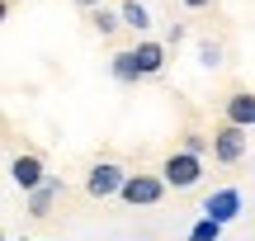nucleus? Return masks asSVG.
Listing matches in <instances>:
<instances>
[{
    "mask_svg": "<svg viewBox=\"0 0 255 241\" xmlns=\"http://www.w3.org/2000/svg\"><path fill=\"white\" fill-rule=\"evenodd\" d=\"M203 175H208V161L199 156V151H170V156L161 161V180L175 189V194H189V189L203 185Z\"/></svg>",
    "mask_w": 255,
    "mask_h": 241,
    "instance_id": "f257e3e1",
    "label": "nucleus"
},
{
    "mask_svg": "<svg viewBox=\"0 0 255 241\" xmlns=\"http://www.w3.org/2000/svg\"><path fill=\"white\" fill-rule=\"evenodd\" d=\"M128 175L132 170L119 166V161H90V170H85V199H95V204H104V199H119Z\"/></svg>",
    "mask_w": 255,
    "mask_h": 241,
    "instance_id": "f03ea898",
    "label": "nucleus"
},
{
    "mask_svg": "<svg viewBox=\"0 0 255 241\" xmlns=\"http://www.w3.org/2000/svg\"><path fill=\"white\" fill-rule=\"evenodd\" d=\"M165 180H161V170H137V175H128V185H123V204L128 208H156L165 199Z\"/></svg>",
    "mask_w": 255,
    "mask_h": 241,
    "instance_id": "7ed1b4c3",
    "label": "nucleus"
},
{
    "mask_svg": "<svg viewBox=\"0 0 255 241\" xmlns=\"http://www.w3.org/2000/svg\"><path fill=\"white\" fill-rule=\"evenodd\" d=\"M246 151H251L246 128H237V123H218V128H213V151L208 156L218 161V166H241Z\"/></svg>",
    "mask_w": 255,
    "mask_h": 241,
    "instance_id": "20e7f679",
    "label": "nucleus"
},
{
    "mask_svg": "<svg viewBox=\"0 0 255 241\" xmlns=\"http://www.w3.org/2000/svg\"><path fill=\"white\" fill-rule=\"evenodd\" d=\"M9 180H14V189L33 194V189H43L52 175H47V166H43V156H38V151H19V156L9 161Z\"/></svg>",
    "mask_w": 255,
    "mask_h": 241,
    "instance_id": "39448f33",
    "label": "nucleus"
},
{
    "mask_svg": "<svg viewBox=\"0 0 255 241\" xmlns=\"http://www.w3.org/2000/svg\"><path fill=\"white\" fill-rule=\"evenodd\" d=\"M203 218H213V223H237L241 218V189H232V185H222V189H213L208 199H203V208H199Z\"/></svg>",
    "mask_w": 255,
    "mask_h": 241,
    "instance_id": "423d86ee",
    "label": "nucleus"
},
{
    "mask_svg": "<svg viewBox=\"0 0 255 241\" xmlns=\"http://www.w3.org/2000/svg\"><path fill=\"white\" fill-rule=\"evenodd\" d=\"M222 123H237V128H255V90H232L222 100Z\"/></svg>",
    "mask_w": 255,
    "mask_h": 241,
    "instance_id": "0eeeda50",
    "label": "nucleus"
},
{
    "mask_svg": "<svg viewBox=\"0 0 255 241\" xmlns=\"http://www.w3.org/2000/svg\"><path fill=\"white\" fill-rule=\"evenodd\" d=\"M132 52H137V66H142V76L151 81V76H161V71H165V52H170V43L137 38V43H132Z\"/></svg>",
    "mask_w": 255,
    "mask_h": 241,
    "instance_id": "6e6552de",
    "label": "nucleus"
},
{
    "mask_svg": "<svg viewBox=\"0 0 255 241\" xmlns=\"http://www.w3.org/2000/svg\"><path fill=\"white\" fill-rule=\"evenodd\" d=\"M62 194H66L62 180H47L43 189L24 194V213H28V218H52V208H57V199H62Z\"/></svg>",
    "mask_w": 255,
    "mask_h": 241,
    "instance_id": "1a4fd4ad",
    "label": "nucleus"
},
{
    "mask_svg": "<svg viewBox=\"0 0 255 241\" xmlns=\"http://www.w3.org/2000/svg\"><path fill=\"white\" fill-rule=\"evenodd\" d=\"M109 76H114L119 85H137V81H146L142 66H137V52H132V47H123V52H114V57H109Z\"/></svg>",
    "mask_w": 255,
    "mask_h": 241,
    "instance_id": "9d476101",
    "label": "nucleus"
},
{
    "mask_svg": "<svg viewBox=\"0 0 255 241\" xmlns=\"http://www.w3.org/2000/svg\"><path fill=\"white\" fill-rule=\"evenodd\" d=\"M119 14H123V28H132V33H146V28H151V9H146L142 0H123Z\"/></svg>",
    "mask_w": 255,
    "mask_h": 241,
    "instance_id": "9b49d317",
    "label": "nucleus"
},
{
    "mask_svg": "<svg viewBox=\"0 0 255 241\" xmlns=\"http://www.w3.org/2000/svg\"><path fill=\"white\" fill-rule=\"evenodd\" d=\"M90 28L100 38H114L123 28V14H119V9H109V5H100V9H90Z\"/></svg>",
    "mask_w": 255,
    "mask_h": 241,
    "instance_id": "f8f14e48",
    "label": "nucleus"
},
{
    "mask_svg": "<svg viewBox=\"0 0 255 241\" xmlns=\"http://www.w3.org/2000/svg\"><path fill=\"white\" fill-rule=\"evenodd\" d=\"M184 241H222V223H213V218H194V227L184 232Z\"/></svg>",
    "mask_w": 255,
    "mask_h": 241,
    "instance_id": "ddd939ff",
    "label": "nucleus"
},
{
    "mask_svg": "<svg viewBox=\"0 0 255 241\" xmlns=\"http://www.w3.org/2000/svg\"><path fill=\"white\" fill-rule=\"evenodd\" d=\"M199 66H203V71H218V66H222V43L199 38Z\"/></svg>",
    "mask_w": 255,
    "mask_h": 241,
    "instance_id": "4468645a",
    "label": "nucleus"
},
{
    "mask_svg": "<svg viewBox=\"0 0 255 241\" xmlns=\"http://www.w3.org/2000/svg\"><path fill=\"white\" fill-rule=\"evenodd\" d=\"M184 151H199V156H208V151H213V137H199V132H184Z\"/></svg>",
    "mask_w": 255,
    "mask_h": 241,
    "instance_id": "2eb2a0df",
    "label": "nucleus"
},
{
    "mask_svg": "<svg viewBox=\"0 0 255 241\" xmlns=\"http://www.w3.org/2000/svg\"><path fill=\"white\" fill-rule=\"evenodd\" d=\"M180 5H184V9H208L213 0H180Z\"/></svg>",
    "mask_w": 255,
    "mask_h": 241,
    "instance_id": "dca6fc26",
    "label": "nucleus"
},
{
    "mask_svg": "<svg viewBox=\"0 0 255 241\" xmlns=\"http://www.w3.org/2000/svg\"><path fill=\"white\" fill-rule=\"evenodd\" d=\"M71 5H81V9H100L104 0H71Z\"/></svg>",
    "mask_w": 255,
    "mask_h": 241,
    "instance_id": "f3484780",
    "label": "nucleus"
},
{
    "mask_svg": "<svg viewBox=\"0 0 255 241\" xmlns=\"http://www.w3.org/2000/svg\"><path fill=\"white\" fill-rule=\"evenodd\" d=\"M19 241H38V237H19Z\"/></svg>",
    "mask_w": 255,
    "mask_h": 241,
    "instance_id": "a211bd4d",
    "label": "nucleus"
}]
</instances>
